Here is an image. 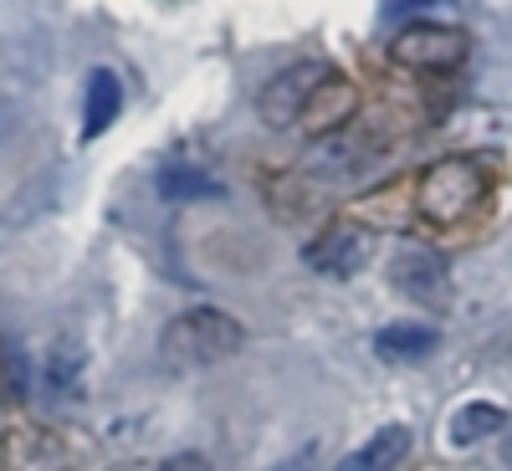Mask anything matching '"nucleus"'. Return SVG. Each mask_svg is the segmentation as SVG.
I'll return each instance as SVG.
<instances>
[{
    "label": "nucleus",
    "mask_w": 512,
    "mask_h": 471,
    "mask_svg": "<svg viewBox=\"0 0 512 471\" xmlns=\"http://www.w3.org/2000/svg\"><path fill=\"white\" fill-rule=\"evenodd\" d=\"M354 108H359V93H354V82L349 77H338V72H328L323 77V88L313 93V103H308V123L318 128V134H333L338 123H349L354 118Z\"/></svg>",
    "instance_id": "nucleus-9"
},
{
    "label": "nucleus",
    "mask_w": 512,
    "mask_h": 471,
    "mask_svg": "<svg viewBox=\"0 0 512 471\" xmlns=\"http://www.w3.org/2000/svg\"><path fill=\"white\" fill-rule=\"evenodd\" d=\"M154 471H210V461L200 451H175V456H164Z\"/></svg>",
    "instance_id": "nucleus-13"
},
{
    "label": "nucleus",
    "mask_w": 512,
    "mask_h": 471,
    "mask_svg": "<svg viewBox=\"0 0 512 471\" xmlns=\"http://www.w3.org/2000/svg\"><path fill=\"white\" fill-rule=\"evenodd\" d=\"M395 287H405L410 297H420V303H441V297H446L441 256H431V251H400L395 256Z\"/></svg>",
    "instance_id": "nucleus-8"
},
{
    "label": "nucleus",
    "mask_w": 512,
    "mask_h": 471,
    "mask_svg": "<svg viewBox=\"0 0 512 471\" xmlns=\"http://www.w3.org/2000/svg\"><path fill=\"white\" fill-rule=\"evenodd\" d=\"M410 446H415L410 425H379L359 451H349L338 461V471H400L410 461Z\"/></svg>",
    "instance_id": "nucleus-6"
},
{
    "label": "nucleus",
    "mask_w": 512,
    "mask_h": 471,
    "mask_svg": "<svg viewBox=\"0 0 512 471\" xmlns=\"http://www.w3.org/2000/svg\"><path fill=\"white\" fill-rule=\"evenodd\" d=\"M159 195L164 200H221V180H210L205 169H190V164H175L169 159L159 169Z\"/></svg>",
    "instance_id": "nucleus-12"
},
{
    "label": "nucleus",
    "mask_w": 512,
    "mask_h": 471,
    "mask_svg": "<svg viewBox=\"0 0 512 471\" xmlns=\"http://www.w3.org/2000/svg\"><path fill=\"white\" fill-rule=\"evenodd\" d=\"M502 425H507V410H502V405H492V400H466V405L451 415L446 436H451L456 451H466V446H477V441L497 436Z\"/></svg>",
    "instance_id": "nucleus-10"
},
{
    "label": "nucleus",
    "mask_w": 512,
    "mask_h": 471,
    "mask_svg": "<svg viewBox=\"0 0 512 471\" xmlns=\"http://www.w3.org/2000/svg\"><path fill=\"white\" fill-rule=\"evenodd\" d=\"M390 57L410 72H451L466 62V31L441 21H415L390 41Z\"/></svg>",
    "instance_id": "nucleus-3"
},
{
    "label": "nucleus",
    "mask_w": 512,
    "mask_h": 471,
    "mask_svg": "<svg viewBox=\"0 0 512 471\" xmlns=\"http://www.w3.org/2000/svg\"><path fill=\"white\" fill-rule=\"evenodd\" d=\"M164 359L175 369H210V364H226L241 344H246V328L226 313V308H185L164 323Z\"/></svg>",
    "instance_id": "nucleus-1"
},
{
    "label": "nucleus",
    "mask_w": 512,
    "mask_h": 471,
    "mask_svg": "<svg viewBox=\"0 0 512 471\" xmlns=\"http://www.w3.org/2000/svg\"><path fill=\"white\" fill-rule=\"evenodd\" d=\"M118 103H123L118 77H113L108 67H98V72L88 77V118H82V134H88V139L108 134L113 118H118Z\"/></svg>",
    "instance_id": "nucleus-11"
},
{
    "label": "nucleus",
    "mask_w": 512,
    "mask_h": 471,
    "mask_svg": "<svg viewBox=\"0 0 512 471\" xmlns=\"http://www.w3.org/2000/svg\"><path fill=\"white\" fill-rule=\"evenodd\" d=\"M323 77H328V62H292L282 67L262 93H256V118H262L267 128H287L308 113L313 93L323 88Z\"/></svg>",
    "instance_id": "nucleus-4"
},
{
    "label": "nucleus",
    "mask_w": 512,
    "mask_h": 471,
    "mask_svg": "<svg viewBox=\"0 0 512 471\" xmlns=\"http://www.w3.org/2000/svg\"><path fill=\"white\" fill-rule=\"evenodd\" d=\"M482 195H487V175L477 159H441L425 169V180L415 190L420 216L431 226H461L482 205Z\"/></svg>",
    "instance_id": "nucleus-2"
},
{
    "label": "nucleus",
    "mask_w": 512,
    "mask_h": 471,
    "mask_svg": "<svg viewBox=\"0 0 512 471\" xmlns=\"http://www.w3.org/2000/svg\"><path fill=\"white\" fill-rule=\"evenodd\" d=\"M441 349V333L431 323H390V328H379L374 333V354L379 359H390V364H415V359H431Z\"/></svg>",
    "instance_id": "nucleus-7"
},
{
    "label": "nucleus",
    "mask_w": 512,
    "mask_h": 471,
    "mask_svg": "<svg viewBox=\"0 0 512 471\" xmlns=\"http://www.w3.org/2000/svg\"><path fill=\"white\" fill-rule=\"evenodd\" d=\"M369 251H374V241L364 226H328L318 241L303 246V262L318 277H354L369 262Z\"/></svg>",
    "instance_id": "nucleus-5"
}]
</instances>
